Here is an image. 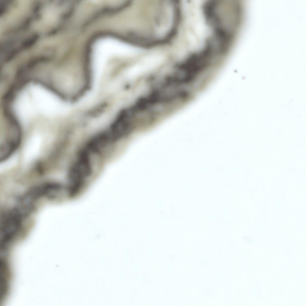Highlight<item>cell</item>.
Instances as JSON below:
<instances>
[{"mask_svg":"<svg viewBox=\"0 0 306 306\" xmlns=\"http://www.w3.org/2000/svg\"><path fill=\"white\" fill-rule=\"evenodd\" d=\"M140 49L110 38L97 41L94 47L93 63L94 68H102L111 58L116 56H131L141 53Z\"/></svg>","mask_w":306,"mask_h":306,"instance_id":"obj_1","label":"cell"}]
</instances>
